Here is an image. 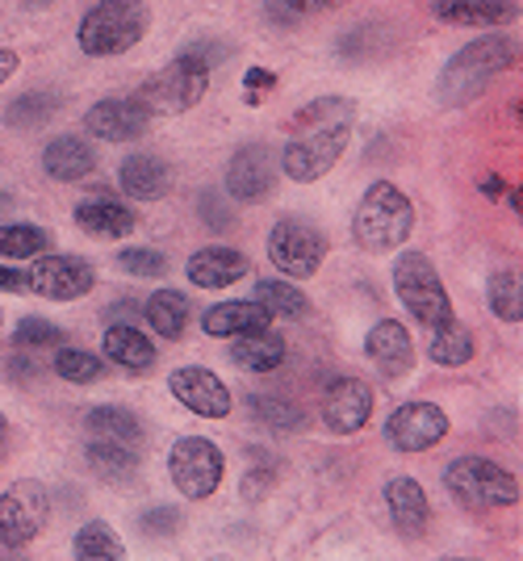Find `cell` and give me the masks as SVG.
Instances as JSON below:
<instances>
[{
    "mask_svg": "<svg viewBox=\"0 0 523 561\" xmlns=\"http://www.w3.org/2000/svg\"><path fill=\"white\" fill-rule=\"evenodd\" d=\"M520 64V43L511 34H481L474 43L452 55L440 68V84H435V101L444 110H465L477 96L486 93L507 68Z\"/></svg>",
    "mask_w": 523,
    "mask_h": 561,
    "instance_id": "cell-1",
    "label": "cell"
},
{
    "mask_svg": "<svg viewBox=\"0 0 523 561\" xmlns=\"http://www.w3.org/2000/svg\"><path fill=\"white\" fill-rule=\"evenodd\" d=\"M214 47L218 43H193L155 76H147L139 89L147 114H189L193 105H201V96L210 89V71L226 59V50Z\"/></svg>",
    "mask_w": 523,
    "mask_h": 561,
    "instance_id": "cell-2",
    "label": "cell"
},
{
    "mask_svg": "<svg viewBox=\"0 0 523 561\" xmlns=\"http://www.w3.org/2000/svg\"><path fill=\"white\" fill-rule=\"evenodd\" d=\"M410 234H415V202L394 181H373L360 193L352 214V239L360 252L369 256L398 252L410 243Z\"/></svg>",
    "mask_w": 523,
    "mask_h": 561,
    "instance_id": "cell-3",
    "label": "cell"
},
{
    "mask_svg": "<svg viewBox=\"0 0 523 561\" xmlns=\"http://www.w3.org/2000/svg\"><path fill=\"white\" fill-rule=\"evenodd\" d=\"M147 25L151 13L143 0H96L75 25V47L89 59H114L143 43Z\"/></svg>",
    "mask_w": 523,
    "mask_h": 561,
    "instance_id": "cell-4",
    "label": "cell"
},
{
    "mask_svg": "<svg viewBox=\"0 0 523 561\" xmlns=\"http://www.w3.org/2000/svg\"><path fill=\"white\" fill-rule=\"evenodd\" d=\"M444 491L452 494L456 507L465 512H502L520 503V478L511 469H502L490 457H456L444 469Z\"/></svg>",
    "mask_w": 523,
    "mask_h": 561,
    "instance_id": "cell-5",
    "label": "cell"
},
{
    "mask_svg": "<svg viewBox=\"0 0 523 561\" xmlns=\"http://www.w3.org/2000/svg\"><path fill=\"white\" fill-rule=\"evenodd\" d=\"M268 260L286 280H310L332 252V239L323 227H314L302 214H281L268 231Z\"/></svg>",
    "mask_w": 523,
    "mask_h": 561,
    "instance_id": "cell-6",
    "label": "cell"
},
{
    "mask_svg": "<svg viewBox=\"0 0 523 561\" xmlns=\"http://www.w3.org/2000/svg\"><path fill=\"white\" fill-rule=\"evenodd\" d=\"M394 294L406 306V314H415V323H423V328L452 319V298L444 280L435 273V264L415 248H406L403 256L394 260Z\"/></svg>",
    "mask_w": 523,
    "mask_h": 561,
    "instance_id": "cell-7",
    "label": "cell"
},
{
    "mask_svg": "<svg viewBox=\"0 0 523 561\" xmlns=\"http://www.w3.org/2000/svg\"><path fill=\"white\" fill-rule=\"evenodd\" d=\"M348 139H352V122H335V126H318V130H298L281 147L277 172H286L293 185H314V181H323L339 164V156L348 151Z\"/></svg>",
    "mask_w": 523,
    "mask_h": 561,
    "instance_id": "cell-8",
    "label": "cell"
},
{
    "mask_svg": "<svg viewBox=\"0 0 523 561\" xmlns=\"http://www.w3.org/2000/svg\"><path fill=\"white\" fill-rule=\"evenodd\" d=\"M222 473H226V457L206 436H181L167 453V478L189 503L214 499L218 486H222Z\"/></svg>",
    "mask_w": 523,
    "mask_h": 561,
    "instance_id": "cell-9",
    "label": "cell"
},
{
    "mask_svg": "<svg viewBox=\"0 0 523 561\" xmlns=\"http://www.w3.org/2000/svg\"><path fill=\"white\" fill-rule=\"evenodd\" d=\"M50 515V494L43 482L22 478L0 494V545L4 549H25L30 540L43 537Z\"/></svg>",
    "mask_w": 523,
    "mask_h": 561,
    "instance_id": "cell-10",
    "label": "cell"
},
{
    "mask_svg": "<svg viewBox=\"0 0 523 561\" xmlns=\"http://www.w3.org/2000/svg\"><path fill=\"white\" fill-rule=\"evenodd\" d=\"M96 268L89 260L68 256V252H47L34 260V268L25 273V294H38L47 302H75L84 294H93Z\"/></svg>",
    "mask_w": 523,
    "mask_h": 561,
    "instance_id": "cell-11",
    "label": "cell"
},
{
    "mask_svg": "<svg viewBox=\"0 0 523 561\" xmlns=\"http://www.w3.org/2000/svg\"><path fill=\"white\" fill-rule=\"evenodd\" d=\"M381 432H385V445L394 448V453H428V448H435L449 436V411L440 402H428V398L403 402L385 420Z\"/></svg>",
    "mask_w": 523,
    "mask_h": 561,
    "instance_id": "cell-12",
    "label": "cell"
},
{
    "mask_svg": "<svg viewBox=\"0 0 523 561\" xmlns=\"http://www.w3.org/2000/svg\"><path fill=\"white\" fill-rule=\"evenodd\" d=\"M318 420L335 436H357L373 420V386L360 377H335L318 398Z\"/></svg>",
    "mask_w": 523,
    "mask_h": 561,
    "instance_id": "cell-13",
    "label": "cell"
},
{
    "mask_svg": "<svg viewBox=\"0 0 523 561\" xmlns=\"http://www.w3.org/2000/svg\"><path fill=\"white\" fill-rule=\"evenodd\" d=\"M222 188H226V197H235L239 206H260L264 197L277 188V156L264 142L239 147L231 164H226Z\"/></svg>",
    "mask_w": 523,
    "mask_h": 561,
    "instance_id": "cell-14",
    "label": "cell"
},
{
    "mask_svg": "<svg viewBox=\"0 0 523 561\" xmlns=\"http://www.w3.org/2000/svg\"><path fill=\"white\" fill-rule=\"evenodd\" d=\"M167 390H172V398H176L185 411H193L197 420H226L231 407H235L226 381H222L214 369H206V365H185V369H176V374L167 377Z\"/></svg>",
    "mask_w": 523,
    "mask_h": 561,
    "instance_id": "cell-15",
    "label": "cell"
},
{
    "mask_svg": "<svg viewBox=\"0 0 523 561\" xmlns=\"http://www.w3.org/2000/svg\"><path fill=\"white\" fill-rule=\"evenodd\" d=\"M147 122L151 114L139 96H101L84 114V130L101 142H135L147 135Z\"/></svg>",
    "mask_w": 523,
    "mask_h": 561,
    "instance_id": "cell-16",
    "label": "cell"
},
{
    "mask_svg": "<svg viewBox=\"0 0 523 561\" xmlns=\"http://www.w3.org/2000/svg\"><path fill=\"white\" fill-rule=\"evenodd\" d=\"M364 356L381 374V381H403L415 369V344L398 319H377L364 335Z\"/></svg>",
    "mask_w": 523,
    "mask_h": 561,
    "instance_id": "cell-17",
    "label": "cell"
},
{
    "mask_svg": "<svg viewBox=\"0 0 523 561\" xmlns=\"http://www.w3.org/2000/svg\"><path fill=\"white\" fill-rule=\"evenodd\" d=\"M385 507H390V519H394L398 537L419 540L423 533H428V524H431L428 491H423L410 473H398V478L385 482Z\"/></svg>",
    "mask_w": 523,
    "mask_h": 561,
    "instance_id": "cell-18",
    "label": "cell"
},
{
    "mask_svg": "<svg viewBox=\"0 0 523 561\" xmlns=\"http://www.w3.org/2000/svg\"><path fill=\"white\" fill-rule=\"evenodd\" d=\"M435 22L465 25V30H499L520 18L515 0H428Z\"/></svg>",
    "mask_w": 523,
    "mask_h": 561,
    "instance_id": "cell-19",
    "label": "cell"
},
{
    "mask_svg": "<svg viewBox=\"0 0 523 561\" xmlns=\"http://www.w3.org/2000/svg\"><path fill=\"white\" fill-rule=\"evenodd\" d=\"M252 273V260L243 256L239 248H197L189 260H185V277L197 285V289H226Z\"/></svg>",
    "mask_w": 523,
    "mask_h": 561,
    "instance_id": "cell-20",
    "label": "cell"
},
{
    "mask_svg": "<svg viewBox=\"0 0 523 561\" xmlns=\"http://www.w3.org/2000/svg\"><path fill=\"white\" fill-rule=\"evenodd\" d=\"M118 188L130 202H160L172 193V168L151 151H135L118 164Z\"/></svg>",
    "mask_w": 523,
    "mask_h": 561,
    "instance_id": "cell-21",
    "label": "cell"
},
{
    "mask_svg": "<svg viewBox=\"0 0 523 561\" xmlns=\"http://www.w3.org/2000/svg\"><path fill=\"white\" fill-rule=\"evenodd\" d=\"M93 168L96 151L80 135H55L43 147V172H47L50 181H59V185H80L84 176H93Z\"/></svg>",
    "mask_w": 523,
    "mask_h": 561,
    "instance_id": "cell-22",
    "label": "cell"
},
{
    "mask_svg": "<svg viewBox=\"0 0 523 561\" xmlns=\"http://www.w3.org/2000/svg\"><path fill=\"white\" fill-rule=\"evenodd\" d=\"M272 328V314L256 306L252 298H239V302H218L201 314V331L218 335V340H239V335H260Z\"/></svg>",
    "mask_w": 523,
    "mask_h": 561,
    "instance_id": "cell-23",
    "label": "cell"
},
{
    "mask_svg": "<svg viewBox=\"0 0 523 561\" xmlns=\"http://www.w3.org/2000/svg\"><path fill=\"white\" fill-rule=\"evenodd\" d=\"M101 348H105V360L126 369V374H151L155 369V344L130 323H109L101 335Z\"/></svg>",
    "mask_w": 523,
    "mask_h": 561,
    "instance_id": "cell-24",
    "label": "cell"
},
{
    "mask_svg": "<svg viewBox=\"0 0 523 561\" xmlns=\"http://www.w3.org/2000/svg\"><path fill=\"white\" fill-rule=\"evenodd\" d=\"M75 227L89 231L93 239H126V234L139 227V218H135V210L126 202H114L105 193V197H93V202H80L75 206Z\"/></svg>",
    "mask_w": 523,
    "mask_h": 561,
    "instance_id": "cell-25",
    "label": "cell"
},
{
    "mask_svg": "<svg viewBox=\"0 0 523 561\" xmlns=\"http://www.w3.org/2000/svg\"><path fill=\"white\" fill-rule=\"evenodd\" d=\"M143 319L160 340H181L189 331V298L181 289H155L143 302Z\"/></svg>",
    "mask_w": 523,
    "mask_h": 561,
    "instance_id": "cell-26",
    "label": "cell"
},
{
    "mask_svg": "<svg viewBox=\"0 0 523 561\" xmlns=\"http://www.w3.org/2000/svg\"><path fill=\"white\" fill-rule=\"evenodd\" d=\"M474 331L465 328L456 314H452L449 323H435L431 328V340H428V356L440 365V369H461V365H469L474 360Z\"/></svg>",
    "mask_w": 523,
    "mask_h": 561,
    "instance_id": "cell-27",
    "label": "cell"
},
{
    "mask_svg": "<svg viewBox=\"0 0 523 561\" xmlns=\"http://www.w3.org/2000/svg\"><path fill=\"white\" fill-rule=\"evenodd\" d=\"M231 360L247 374H272L286 365V340L277 331H260V335H239Z\"/></svg>",
    "mask_w": 523,
    "mask_h": 561,
    "instance_id": "cell-28",
    "label": "cell"
},
{
    "mask_svg": "<svg viewBox=\"0 0 523 561\" xmlns=\"http://www.w3.org/2000/svg\"><path fill=\"white\" fill-rule=\"evenodd\" d=\"M84 432L93 436V440H118V445H139L143 440V423L135 411H126V407H93L89 415H84Z\"/></svg>",
    "mask_w": 523,
    "mask_h": 561,
    "instance_id": "cell-29",
    "label": "cell"
},
{
    "mask_svg": "<svg viewBox=\"0 0 523 561\" xmlns=\"http://www.w3.org/2000/svg\"><path fill=\"white\" fill-rule=\"evenodd\" d=\"M63 101L59 93H47V89H34V93L13 96L4 110H0V122L13 126V130H34V126H47L50 117H59Z\"/></svg>",
    "mask_w": 523,
    "mask_h": 561,
    "instance_id": "cell-30",
    "label": "cell"
},
{
    "mask_svg": "<svg viewBox=\"0 0 523 561\" xmlns=\"http://www.w3.org/2000/svg\"><path fill=\"white\" fill-rule=\"evenodd\" d=\"M252 302L264 306L272 319H306L310 314V298L293 285V280H281V277H268V280H256V289H252Z\"/></svg>",
    "mask_w": 523,
    "mask_h": 561,
    "instance_id": "cell-31",
    "label": "cell"
},
{
    "mask_svg": "<svg viewBox=\"0 0 523 561\" xmlns=\"http://www.w3.org/2000/svg\"><path fill=\"white\" fill-rule=\"evenodd\" d=\"M75 561H126V540L105 524V519H89L80 524V533L72 540Z\"/></svg>",
    "mask_w": 523,
    "mask_h": 561,
    "instance_id": "cell-32",
    "label": "cell"
},
{
    "mask_svg": "<svg viewBox=\"0 0 523 561\" xmlns=\"http://www.w3.org/2000/svg\"><path fill=\"white\" fill-rule=\"evenodd\" d=\"M84 457H89V469H93L96 478H105V482H126L139 469L135 445H118V440H89Z\"/></svg>",
    "mask_w": 523,
    "mask_h": 561,
    "instance_id": "cell-33",
    "label": "cell"
},
{
    "mask_svg": "<svg viewBox=\"0 0 523 561\" xmlns=\"http://www.w3.org/2000/svg\"><path fill=\"white\" fill-rule=\"evenodd\" d=\"M357 101L352 96H314L306 105H298L289 117V135L298 130H318V126H335V122H352Z\"/></svg>",
    "mask_w": 523,
    "mask_h": 561,
    "instance_id": "cell-34",
    "label": "cell"
},
{
    "mask_svg": "<svg viewBox=\"0 0 523 561\" xmlns=\"http://www.w3.org/2000/svg\"><path fill=\"white\" fill-rule=\"evenodd\" d=\"M247 415L272 432H302L306 427V411L281 394H247Z\"/></svg>",
    "mask_w": 523,
    "mask_h": 561,
    "instance_id": "cell-35",
    "label": "cell"
},
{
    "mask_svg": "<svg viewBox=\"0 0 523 561\" xmlns=\"http://www.w3.org/2000/svg\"><path fill=\"white\" fill-rule=\"evenodd\" d=\"M50 231L34 227V222H4L0 227V256L9 260H38L50 252Z\"/></svg>",
    "mask_w": 523,
    "mask_h": 561,
    "instance_id": "cell-36",
    "label": "cell"
},
{
    "mask_svg": "<svg viewBox=\"0 0 523 561\" xmlns=\"http://www.w3.org/2000/svg\"><path fill=\"white\" fill-rule=\"evenodd\" d=\"M486 302H490V314L502 319V323H520L523 319V289H520V273L502 268L486 280Z\"/></svg>",
    "mask_w": 523,
    "mask_h": 561,
    "instance_id": "cell-37",
    "label": "cell"
},
{
    "mask_svg": "<svg viewBox=\"0 0 523 561\" xmlns=\"http://www.w3.org/2000/svg\"><path fill=\"white\" fill-rule=\"evenodd\" d=\"M55 374L63 377V381H72V386H93L105 374V360L89 348H68L63 344V348L55 352Z\"/></svg>",
    "mask_w": 523,
    "mask_h": 561,
    "instance_id": "cell-38",
    "label": "cell"
},
{
    "mask_svg": "<svg viewBox=\"0 0 523 561\" xmlns=\"http://www.w3.org/2000/svg\"><path fill=\"white\" fill-rule=\"evenodd\" d=\"M13 344H18V352L63 348V344H68V335H63V328H55L50 319H38V314H25L22 323L13 328Z\"/></svg>",
    "mask_w": 523,
    "mask_h": 561,
    "instance_id": "cell-39",
    "label": "cell"
},
{
    "mask_svg": "<svg viewBox=\"0 0 523 561\" xmlns=\"http://www.w3.org/2000/svg\"><path fill=\"white\" fill-rule=\"evenodd\" d=\"M118 268L121 273H130V277L160 280V277H167V256L164 252H155V248H121Z\"/></svg>",
    "mask_w": 523,
    "mask_h": 561,
    "instance_id": "cell-40",
    "label": "cell"
},
{
    "mask_svg": "<svg viewBox=\"0 0 523 561\" xmlns=\"http://www.w3.org/2000/svg\"><path fill=\"white\" fill-rule=\"evenodd\" d=\"M352 0H272V18H286V22H306L318 13H335Z\"/></svg>",
    "mask_w": 523,
    "mask_h": 561,
    "instance_id": "cell-41",
    "label": "cell"
},
{
    "mask_svg": "<svg viewBox=\"0 0 523 561\" xmlns=\"http://www.w3.org/2000/svg\"><path fill=\"white\" fill-rule=\"evenodd\" d=\"M197 214H201V222H206L210 231H231V227H235L231 206L222 202V193H214V188H201V193H197Z\"/></svg>",
    "mask_w": 523,
    "mask_h": 561,
    "instance_id": "cell-42",
    "label": "cell"
},
{
    "mask_svg": "<svg viewBox=\"0 0 523 561\" xmlns=\"http://www.w3.org/2000/svg\"><path fill=\"white\" fill-rule=\"evenodd\" d=\"M181 524H185V515L176 507H151V512L139 515V533L143 537H172V533H181Z\"/></svg>",
    "mask_w": 523,
    "mask_h": 561,
    "instance_id": "cell-43",
    "label": "cell"
},
{
    "mask_svg": "<svg viewBox=\"0 0 523 561\" xmlns=\"http://www.w3.org/2000/svg\"><path fill=\"white\" fill-rule=\"evenodd\" d=\"M272 478H277V473H272L268 466L247 469V473H243V486H239V494H243L247 503H256V499H264V494L272 491Z\"/></svg>",
    "mask_w": 523,
    "mask_h": 561,
    "instance_id": "cell-44",
    "label": "cell"
},
{
    "mask_svg": "<svg viewBox=\"0 0 523 561\" xmlns=\"http://www.w3.org/2000/svg\"><path fill=\"white\" fill-rule=\"evenodd\" d=\"M268 89H277V76H272L268 68H247V101L256 105Z\"/></svg>",
    "mask_w": 523,
    "mask_h": 561,
    "instance_id": "cell-45",
    "label": "cell"
},
{
    "mask_svg": "<svg viewBox=\"0 0 523 561\" xmlns=\"http://www.w3.org/2000/svg\"><path fill=\"white\" fill-rule=\"evenodd\" d=\"M18 68H22V55H18L13 47H0V89L18 76Z\"/></svg>",
    "mask_w": 523,
    "mask_h": 561,
    "instance_id": "cell-46",
    "label": "cell"
},
{
    "mask_svg": "<svg viewBox=\"0 0 523 561\" xmlns=\"http://www.w3.org/2000/svg\"><path fill=\"white\" fill-rule=\"evenodd\" d=\"M0 294H25V273H18V268H0Z\"/></svg>",
    "mask_w": 523,
    "mask_h": 561,
    "instance_id": "cell-47",
    "label": "cell"
},
{
    "mask_svg": "<svg viewBox=\"0 0 523 561\" xmlns=\"http://www.w3.org/2000/svg\"><path fill=\"white\" fill-rule=\"evenodd\" d=\"M477 188H481L486 197H502V193H507V181H502V176H495V172H490V176H481V181H477Z\"/></svg>",
    "mask_w": 523,
    "mask_h": 561,
    "instance_id": "cell-48",
    "label": "cell"
},
{
    "mask_svg": "<svg viewBox=\"0 0 523 561\" xmlns=\"http://www.w3.org/2000/svg\"><path fill=\"white\" fill-rule=\"evenodd\" d=\"M109 314H114V319H139V314H143V306L130 302V298H121L118 306H109Z\"/></svg>",
    "mask_w": 523,
    "mask_h": 561,
    "instance_id": "cell-49",
    "label": "cell"
},
{
    "mask_svg": "<svg viewBox=\"0 0 523 561\" xmlns=\"http://www.w3.org/2000/svg\"><path fill=\"white\" fill-rule=\"evenodd\" d=\"M9 374H13V377H34L38 369H34L25 356H13V360H9Z\"/></svg>",
    "mask_w": 523,
    "mask_h": 561,
    "instance_id": "cell-50",
    "label": "cell"
},
{
    "mask_svg": "<svg viewBox=\"0 0 523 561\" xmlns=\"http://www.w3.org/2000/svg\"><path fill=\"white\" fill-rule=\"evenodd\" d=\"M4 448H9V420L0 415V461H4Z\"/></svg>",
    "mask_w": 523,
    "mask_h": 561,
    "instance_id": "cell-51",
    "label": "cell"
},
{
    "mask_svg": "<svg viewBox=\"0 0 523 561\" xmlns=\"http://www.w3.org/2000/svg\"><path fill=\"white\" fill-rule=\"evenodd\" d=\"M4 210H13V197H9L4 188H0V214H4Z\"/></svg>",
    "mask_w": 523,
    "mask_h": 561,
    "instance_id": "cell-52",
    "label": "cell"
},
{
    "mask_svg": "<svg viewBox=\"0 0 523 561\" xmlns=\"http://www.w3.org/2000/svg\"><path fill=\"white\" fill-rule=\"evenodd\" d=\"M435 561H481V558H435Z\"/></svg>",
    "mask_w": 523,
    "mask_h": 561,
    "instance_id": "cell-53",
    "label": "cell"
},
{
    "mask_svg": "<svg viewBox=\"0 0 523 561\" xmlns=\"http://www.w3.org/2000/svg\"><path fill=\"white\" fill-rule=\"evenodd\" d=\"M30 4H50V0H30Z\"/></svg>",
    "mask_w": 523,
    "mask_h": 561,
    "instance_id": "cell-54",
    "label": "cell"
}]
</instances>
